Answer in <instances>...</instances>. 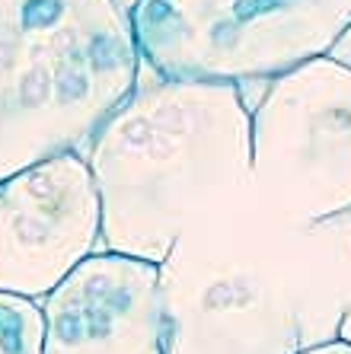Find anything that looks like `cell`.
I'll list each match as a JSON object with an SVG mask.
<instances>
[{
    "label": "cell",
    "instance_id": "3957f363",
    "mask_svg": "<svg viewBox=\"0 0 351 354\" xmlns=\"http://www.w3.org/2000/svg\"><path fill=\"white\" fill-rule=\"evenodd\" d=\"M138 80L122 0H0V182L83 157Z\"/></svg>",
    "mask_w": 351,
    "mask_h": 354
},
{
    "label": "cell",
    "instance_id": "8fae6325",
    "mask_svg": "<svg viewBox=\"0 0 351 354\" xmlns=\"http://www.w3.org/2000/svg\"><path fill=\"white\" fill-rule=\"evenodd\" d=\"M339 338L351 345V304H348V313H345V319H342V329H339Z\"/></svg>",
    "mask_w": 351,
    "mask_h": 354
},
{
    "label": "cell",
    "instance_id": "ba28073f",
    "mask_svg": "<svg viewBox=\"0 0 351 354\" xmlns=\"http://www.w3.org/2000/svg\"><path fill=\"white\" fill-rule=\"evenodd\" d=\"M0 354H45V322L35 300L0 294Z\"/></svg>",
    "mask_w": 351,
    "mask_h": 354
},
{
    "label": "cell",
    "instance_id": "52a82bcc",
    "mask_svg": "<svg viewBox=\"0 0 351 354\" xmlns=\"http://www.w3.org/2000/svg\"><path fill=\"white\" fill-rule=\"evenodd\" d=\"M45 354H163L160 272L118 252H93L45 300Z\"/></svg>",
    "mask_w": 351,
    "mask_h": 354
},
{
    "label": "cell",
    "instance_id": "30bf717a",
    "mask_svg": "<svg viewBox=\"0 0 351 354\" xmlns=\"http://www.w3.org/2000/svg\"><path fill=\"white\" fill-rule=\"evenodd\" d=\"M329 58H335V61H339V64L351 67V26H348V32H345L342 39L335 41V48L329 51Z\"/></svg>",
    "mask_w": 351,
    "mask_h": 354
},
{
    "label": "cell",
    "instance_id": "6da1fadb",
    "mask_svg": "<svg viewBox=\"0 0 351 354\" xmlns=\"http://www.w3.org/2000/svg\"><path fill=\"white\" fill-rule=\"evenodd\" d=\"M106 252L160 265L186 227L249 185V106L237 83L141 80L87 147Z\"/></svg>",
    "mask_w": 351,
    "mask_h": 354
},
{
    "label": "cell",
    "instance_id": "8992f818",
    "mask_svg": "<svg viewBox=\"0 0 351 354\" xmlns=\"http://www.w3.org/2000/svg\"><path fill=\"white\" fill-rule=\"evenodd\" d=\"M87 157L64 153L0 182V294L42 304L102 246Z\"/></svg>",
    "mask_w": 351,
    "mask_h": 354
},
{
    "label": "cell",
    "instance_id": "277c9868",
    "mask_svg": "<svg viewBox=\"0 0 351 354\" xmlns=\"http://www.w3.org/2000/svg\"><path fill=\"white\" fill-rule=\"evenodd\" d=\"M141 64L163 80L255 83L326 58L351 0H131Z\"/></svg>",
    "mask_w": 351,
    "mask_h": 354
},
{
    "label": "cell",
    "instance_id": "5b68a950",
    "mask_svg": "<svg viewBox=\"0 0 351 354\" xmlns=\"http://www.w3.org/2000/svg\"><path fill=\"white\" fill-rule=\"evenodd\" d=\"M249 185L310 227L351 214V67L316 58L262 86L249 109Z\"/></svg>",
    "mask_w": 351,
    "mask_h": 354
},
{
    "label": "cell",
    "instance_id": "9c48e42d",
    "mask_svg": "<svg viewBox=\"0 0 351 354\" xmlns=\"http://www.w3.org/2000/svg\"><path fill=\"white\" fill-rule=\"evenodd\" d=\"M300 354H351V345L335 338V342H323V345H313V348H303Z\"/></svg>",
    "mask_w": 351,
    "mask_h": 354
},
{
    "label": "cell",
    "instance_id": "7a4b0ae2",
    "mask_svg": "<svg viewBox=\"0 0 351 354\" xmlns=\"http://www.w3.org/2000/svg\"><path fill=\"white\" fill-rule=\"evenodd\" d=\"M307 239L253 185L186 227L156 265L163 354H300Z\"/></svg>",
    "mask_w": 351,
    "mask_h": 354
}]
</instances>
